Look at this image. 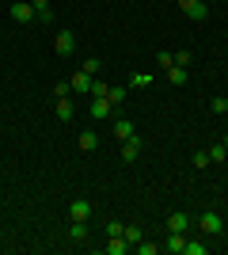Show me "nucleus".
Here are the masks:
<instances>
[{"instance_id":"b1692460","label":"nucleus","mask_w":228,"mask_h":255,"mask_svg":"<svg viewBox=\"0 0 228 255\" xmlns=\"http://www.w3.org/2000/svg\"><path fill=\"white\" fill-rule=\"evenodd\" d=\"M156 61H160V69H171V65H175V53L160 50V53H156Z\"/></svg>"},{"instance_id":"aec40b11","label":"nucleus","mask_w":228,"mask_h":255,"mask_svg":"<svg viewBox=\"0 0 228 255\" xmlns=\"http://www.w3.org/2000/svg\"><path fill=\"white\" fill-rule=\"evenodd\" d=\"M133 252H137V255H156V252H163V248L160 244H145V240H141V244H133Z\"/></svg>"},{"instance_id":"ddd939ff","label":"nucleus","mask_w":228,"mask_h":255,"mask_svg":"<svg viewBox=\"0 0 228 255\" xmlns=\"http://www.w3.org/2000/svg\"><path fill=\"white\" fill-rule=\"evenodd\" d=\"M133 133H137V129H133V122H130V118H114V137H118V141L133 137Z\"/></svg>"},{"instance_id":"423d86ee","label":"nucleus","mask_w":228,"mask_h":255,"mask_svg":"<svg viewBox=\"0 0 228 255\" xmlns=\"http://www.w3.org/2000/svg\"><path fill=\"white\" fill-rule=\"evenodd\" d=\"M110 99L107 96H91V118H110Z\"/></svg>"},{"instance_id":"f03ea898","label":"nucleus","mask_w":228,"mask_h":255,"mask_svg":"<svg viewBox=\"0 0 228 255\" xmlns=\"http://www.w3.org/2000/svg\"><path fill=\"white\" fill-rule=\"evenodd\" d=\"M179 8H183L194 23H206V15H209V4H206V0H179Z\"/></svg>"},{"instance_id":"f257e3e1","label":"nucleus","mask_w":228,"mask_h":255,"mask_svg":"<svg viewBox=\"0 0 228 255\" xmlns=\"http://www.w3.org/2000/svg\"><path fill=\"white\" fill-rule=\"evenodd\" d=\"M198 229L206 236H221L225 233V217H221V213H202V217H198Z\"/></svg>"},{"instance_id":"c85d7f7f","label":"nucleus","mask_w":228,"mask_h":255,"mask_svg":"<svg viewBox=\"0 0 228 255\" xmlns=\"http://www.w3.org/2000/svg\"><path fill=\"white\" fill-rule=\"evenodd\" d=\"M206 164H213V160H209V149L206 152H194V168H206Z\"/></svg>"},{"instance_id":"a878e982","label":"nucleus","mask_w":228,"mask_h":255,"mask_svg":"<svg viewBox=\"0 0 228 255\" xmlns=\"http://www.w3.org/2000/svg\"><path fill=\"white\" fill-rule=\"evenodd\" d=\"M122 233H126V225H122V221H107V236H122Z\"/></svg>"},{"instance_id":"1a4fd4ad","label":"nucleus","mask_w":228,"mask_h":255,"mask_svg":"<svg viewBox=\"0 0 228 255\" xmlns=\"http://www.w3.org/2000/svg\"><path fill=\"white\" fill-rule=\"evenodd\" d=\"M87 213H91V202H87V198H76V202L69 206V217H73V221H87Z\"/></svg>"},{"instance_id":"cd10ccee","label":"nucleus","mask_w":228,"mask_h":255,"mask_svg":"<svg viewBox=\"0 0 228 255\" xmlns=\"http://www.w3.org/2000/svg\"><path fill=\"white\" fill-rule=\"evenodd\" d=\"M190 61H194V57H190V50H179V53H175V65H183V69H186Z\"/></svg>"},{"instance_id":"2eb2a0df","label":"nucleus","mask_w":228,"mask_h":255,"mask_svg":"<svg viewBox=\"0 0 228 255\" xmlns=\"http://www.w3.org/2000/svg\"><path fill=\"white\" fill-rule=\"evenodd\" d=\"M54 111H57V122H73V115H76V111H73V103H69V96H65V99H57V107H54Z\"/></svg>"},{"instance_id":"2f4dec72","label":"nucleus","mask_w":228,"mask_h":255,"mask_svg":"<svg viewBox=\"0 0 228 255\" xmlns=\"http://www.w3.org/2000/svg\"><path fill=\"white\" fill-rule=\"evenodd\" d=\"M225 149H228V133H225Z\"/></svg>"},{"instance_id":"9b49d317","label":"nucleus","mask_w":228,"mask_h":255,"mask_svg":"<svg viewBox=\"0 0 228 255\" xmlns=\"http://www.w3.org/2000/svg\"><path fill=\"white\" fill-rule=\"evenodd\" d=\"M76 145H80V152H95V149H99V133H95V129H84Z\"/></svg>"},{"instance_id":"6e6552de","label":"nucleus","mask_w":228,"mask_h":255,"mask_svg":"<svg viewBox=\"0 0 228 255\" xmlns=\"http://www.w3.org/2000/svg\"><path fill=\"white\" fill-rule=\"evenodd\" d=\"M107 255H126V252H133V244L126 240V236H110V244L103 248Z\"/></svg>"},{"instance_id":"dca6fc26","label":"nucleus","mask_w":228,"mask_h":255,"mask_svg":"<svg viewBox=\"0 0 228 255\" xmlns=\"http://www.w3.org/2000/svg\"><path fill=\"white\" fill-rule=\"evenodd\" d=\"M163 73H167V80H171L175 88L186 84V69H183V65H171V69H163Z\"/></svg>"},{"instance_id":"412c9836","label":"nucleus","mask_w":228,"mask_h":255,"mask_svg":"<svg viewBox=\"0 0 228 255\" xmlns=\"http://www.w3.org/2000/svg\"><path fill=\"white\" fill-rule=\"evenodd\" d=\"M107 99H110V107H122V99H126V88H110Z\"/></svg>"},{"instance_id":"9d476101","label":"nucleus","mask_w":228,"mask_h":255,"mask_svg":"<svg viewBox=\"0 0 228 255\" xmlns=\"http://www.w3.org/2000/svg\"><path fill=\"white\" fill-rule=\"evenodd\" d=\"M186 229H190L186 213H167V233H186Z\"/></svg>"},{"instance_id":"f8f14e48","label":"nucleus","mask_w":228,"mask_h":255,"mask_svg":"<svg viewBox=\"0 0 228 255\" xmlns=\"http://www.w3.org/2000/svg\"><path fill=\"white\" fill-rule=\"evenodd\" d=\"M137 152H141V137L133 133V137L122 141V160H137Z\"/></svg>"},{"instance_id":"6ab92c4d","label":"nucleus","mask_w":228,"mask_h":255,"mask_svg":"<svg viewBox=\"0 0 228 255\" xmlns=\"http://www.w3.org/2000/svg\"><path fill=\"white\" fill-rule=\"evenodd\" d=\"M149 84H152L149 73H133V76H130V88H149Z\"/></svg>"},{"instance_id":"7ed1b4c3","label":"nucleus","mask_w":228,"mask_h":255,"mask_svg":"<svg viewBox=\"0 0 228 255\" xmlns=\"http://www.w3.org/2000/svg\"><path fill=\"white\" fill-rule=\"evenodd\" d=\"M54 50L61 53V57H69V53L76 50V38H73V31H57V38H54Z\"/></svg>"},{"instance_id":"39448f33","label":"nucleus","mask_w":228,"mask_h":255,"mask_svg":"<svg viewBox=\"0 0 228 255\" xmlns=\"http://www.w3.org/2000/svg\"><path fill=\"white\" fill-rule=\"evenodd\" d=\"M160 248H163V252H171V255H183V248H186V233H171Z\"/></svg>"},{"instance_id":"7c9ffc66","label":"nucleus","mask_w":228,"mask_h":255,"mask_svg":"<svg viewBox=\"0 0 228 255\" xmlns=\"http://www.w3.org/2000/svg\"><path fill=\"white\" fill-rule=\"evenodd\" d=\"M69 92H73V84H57V88H54V96H57V99H65Z\"/></svg>"},{"instance_id":"20e7f679","label":"nucleus","mask_w":228,"mask_h":255,"mask_svg":"<svg viewBox=\"0 0 228 255\" xmlns=\"http://www.w3.org/2000/svg\"><path fill=\"white\" fill-rule=\"evenodd\" d=\"M11 19L31 23L34 19V4H31V0H15V4H11Z\"/></svg>"},{"instance_id":"0eeeda50","label":"nucleus","mask_w":228,"mask_h":255,"mask_svg":"<svg viewBox=\"0 0 228 255\" xmlns=\"http://www.w3.org/2000/svg\"><path fill=\"white\" fill-rule=\"evenodd\" d=\"M69 84H73V92H87V96H91V84H95V76H87L84 69H80V73H73V80H69Z\"/></svg>"},{"instance_id":"a211bd4d","label":"nucleus","mask_w":228,"mask_h":255,"mask_svg":"<svg viewBox=\"0 0 228 255\" xmlns=\"http://www.w3.org/2000/svg\"><path fill=\"white\" fill-rule=\"evenodd\" d=\"M209 160H213V164H225V160H228V149H225V141L209 149Z\"/></svg>"},{"instance_id":"4468645a","label":"nucleus","mask_w":228,"mask_h":255,"mask_svg":"<svg viewBox=\"0 0 228 255\" xmlns=\"http://www.w3.org/2000/svg\"><path fill=\"white\" fill-rule=\"evenodd\" d=\"M34 4V19H42V23H54V11H50V0H31Z\"/></svg>"},{"instance_id":"4be33fe9","label":"nucleus","mask_w":228,"mask_h":255,"mask_svg":"<svg viewBox=\"0 0 228 255\" xmlns=\"http://www.w3.org/2000/svg\"><path fill=\"white\" fill-rule=\"evenodd\" d=\"M209 107H213V115H228V99L225 96H213V103H209Z\"/></svg>"},{"instance_id":"5701e85b","label":"nucleus","mask_w":228,"mask_h":255,"mask_svg":"<svg viewBox=\"0 0 228 255\" xmlns=\"http://www.w3.org/2000/svg\"><path fill=\"white\" fill-rule=\"evenodd\" d=\"M122 236H126L130 244H141V240H145V236H141V229H133V225H126V233H122Z\"/></svg>"},{"instance_id":"bb28decb","label":"nucleus","mask_w":228,"mask_h":255,"mask_svg":"<svg viewBox=\"0 0 228 255\" xmlns=\"http://www.w3.org/2000/svg\"><path fill=\"white\" fill-rule=\"evenodd\" d=\"M183 255H206V244H190V240H186Z\"/></svg>"},{"instance_id":"c756f323","label":"nucleus","mask_w":228,"mask_h":255,"mask_svg":"<svg viewBox=\"0 0 228 255\" xmlns=\"http://www.w3.org/2000/svg\"><path fill=\"white\" fill-rule=\"evenodd\" d=\"M110 92V84H103V80H95V84H91V96H107Z\"/></svg>"},{"instance_id":"393cba45","label":"nucleus","mask_w":228,"mask_h":255,"mask_svg":"<svg viewBox=\"0 0 228 255\" xmlns=\"http://www.w3.org/2000/svg\"><path fill=\"white\" fill-rule=\"evenodd\" d=\"M99 69H103V61H99V57H87V61H84V73H87V76H95Z\"/></svg>"},{"instance_id":"f3484780","label":"nucleus","mask_w":228,"mask_h":255,"mask_svg":"<svg viewBox=\"0 0 228 255\" xmlns=\"http://www.w3.org/2000/svg\"><path fill=\"white\" fill-rule=\"evenodd\" d=\"M69 236H73L76 244H84V240H87V221H73V229H69Z\"/></svg>"}]
</instances>
